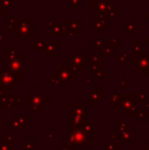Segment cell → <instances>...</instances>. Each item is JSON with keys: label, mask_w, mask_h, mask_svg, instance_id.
<instances>
[{"label": "cell", "mask_w": 149, "mask_h": 150, "mask_svg": "<svg viewBox=\"0 0 149 150\" xmlns=\"http://www.w3.org/2000/svg\"><path fill=\"white\" fill-rule=\"evenodd\" d=\"M16 3H18L16 0H0V5L6 10L11 9Z\"/></svg>", "instance_id": "cell-20"}, {"label": "cell", "mask_w": 149, "mask_h": 150, "mask_svg": "<svg viewBox=\"0 0 149 150\" xmlns=\"http://www.w3.org/2000/svg\"><path fill=\"white\" fill-rule=\"evenodd\" d=\"M146 45L149 46V37H146Z\"/></svg>", "instance_id": "cell-34"}, {"label": "cell", "mask_w": 149, "mask_h": 150, "mask_svg": "<svg viewBox=\"0 0 149 150\" xmlns=\"http://www.w3.org/2000/svg\"><path fill=\"white\" fill-rule=\"evenodd\" d=\"M104 42H105V37H98V38H96L94 41L90 42V45H91L92 47H95V50L98 51V50L103 46Z\"/></svg>", "instance_id": "cell-18"}, {"label": "cell", "mask_w": 149, "mask_h": 150, "mask_svg": "<svg viewBox=\"0 0 149 150\" xmlns=\"http://www.w3.org/2000/svg\"><path fill=\"white\" fill-rule=\"evenodd\" d=\"M62 25L64 24H61V23H55L54 25H52L48 29V36L51 38H61L64 34Z\"/></svg>", "instance_id": "cell-9"}, {"label": "cell", "mask_w": 149, "mask_h": 150, "mask_svg": "<svg viewBox=\"0 0 149 150\" xmlns=\"http://www.w3.org/2000/svg\"><path fill=\"white\" fill-rule=\"evenodd\" d=\"M137 30H138L137 23H134L132 18H128V22L123 24V31L128 34V37L129 38L133 37V34L136 33Z\"/></svg>", "instance_id": "cell-10"}, {"label": "cell", "mask_w": 149, "mask_h": 150, "mask_svg": "<svg viewBox=\"0 0 149 150\" xmlns=\"http://www.w3.org/2000/svg\"><path fill=\"white\" fill-rule=\"evenodd\" d=\"M94 1H95V0H86V4H88V5H90V4L93 3Z\"/></svg>", "instance_id": "cell-32"}, {"label": "cell", "mask_w": 149, "mask_h": 150, "mask_svg": "<svg viewBox=\"0 0 149 150\" xmlns=\"http://www.w3.org/2000/svg\"><path fill=\"white\" fill-rule=\"evenodd\" d=\"M82 0H68V9H81Z\"/></svg>", "instance_id": "cell-21"}, {"label": "cell", "mask_w": 149, "mask_h": 150, "mask_svg": "<svg viewBox=\"0 0 149 150\" xmlns=\"http://www.w3.org/2000/svg\"><path fill=\"white\" fill-rule=\"evenodd\" d=\"M8 38L6 36H4L3 34L0 33V42H7Z\"/></svg>", "instance_id": "cell-31"}, {"label": "cell", "mask_w": 149, "mask_h": 150, "mask_svg": "<svg viewBox=\"0 0 149 150\" xmlns=\"http://www.w3.org/2000/svg\"><path fill=\"white\" fill-rule=\"evenodd\" d=\"M110 4L109 0H95L90 4V12L93 14L106 13V8Z\"/></svg>", "instance_id": "cell-7"}, {"label": "cell", "mask_w": 149, "mask_h": 150, "mask_svg": "<svg viewBox=\"0 0 149 150\" xmlns=\"http://www.w3.org/2000/svg\"><path fill=\"white\" fill-rule=\"evenodd\" d=\"M55 24V21H54L53 18H44V27L47 29H49L52 25Z\"/></svg>", "instance_id": "cell-27"}, {"label": "cell", "mask_w": 149, "mask_h": 150, "mask_svg": "<svg viewBox=\"0 0 149 150\" xmlns=\"http://www.w3.org/2000/svg\"><path fill=\"white\" fill-rule=\"evenodd\" d=\"M6 50H7V58L8 60H13L18 57V50H16V46H7L6 47Z\"/></svg>", "instance_id": "cell-19"}, {"label": "cell", "mask_w": 149, "mask_h": 150, "mask_svg": "<svg viewBox=\"0 0 149 150\" xmlns=\"http://www.w3.org/2000/svg\"><path fill=\"white\" fill-rule=\"evenodd\" d=\"M106 14H107L110 20H112V18H119V8L115 7L113 4L110 3L109 5L107 6V8H106Z\"/></svg>", "instance_id": "cell-14"}, {"label": "cell", "mask_w": 149, "mask_h": 150, "mask_svg": "<svg viewBox=\"0 0 149 150\" xmlns=\"http://www.w3.org/2000/svg\"><path fill=\"white\" fill-rule=\"evenodd\" d=\"M66 24L76 33L82 32V20L80 18H68Z\"/></svg>", "instance_id": "cell-11"}, {"label": "cell", "mask_w": 149, "mask_h": 150, "mask_svg": "<svg viewBox=\"0 0 149 150\" xmlns=\"http://www.w3.org/2000/svg\"><path fill=\"white\" fill-rule=\"evenodd\" d=\"M99 53L100 55H104V56H112L114 54V48L112 46L108 45V46H102L99 50Z\"/></svg>", "instance_id": "cell-17"}, {"label": "cell", "mask_w": 149, "mask_h": 150, "mask_svg": "<svg viewBox=\"0 0 149 150\" xmlns=\"http://www.w3.org/2000/svg\"><path fill=\"white\" fill-rule=\"evenodd\" d=\"M16 83H20V73L0 69V87H16Z\"/></svg>", "instance_id": "cell-2"}, {"label": "cell", "mask_w": 149, "mask_h": 150, "mask_svg": "<svg viewBox=\"0 0 149 150\" xmlns=\"http://www.w3.org/2000/svg\"><path fill=\"white\" fill-rule=\"evenodd\" d=\"M90 27L93 28L96 33H103V32H105V29H106L105 27L95 18H92L91 20H90Z\"/></svg>", "instance_id": "cell-13"}, {"label": "cell", "mask_w": 149, "mask_h": 150, "mask_svg": "<svg viewBox=\"0 0 149 150\" xmlns=\"http://www.w3.org/2000/svg\"><path fill=\"white\" fill-rule=\"evenodd\" d=\"M90 61H91V65L96 64V65H99L100 64V55H98L96 53V50H91L90 51Z\"/></svg>", "instance_id": "cell-22"}, {"label": "cell", "mask_w": 149, "mask_h": 150, "mask_svg": "<svg viewBox=\"0 0 149 150\" xmlns=\"http://www.w3.org/2000/svg\"><path fill=\"white\" fill-rule=\"evenodd\" d=\"M66 33V35H68V37H71V38H77V36H78V33H76L75 31H73L70 27H68Z\"/></svg>", "instance_id": "cell-29"}, {"label": "cell", "mask_w": 149, "mask_h": 150, "mask_svg": "<svg viewBox=\"0 0 149 150\" xmlns=\"http://www.w3.org/2000/svg\"><path fill=\"white\" fill-rule=\"evenodd\" d=\"M26 62H27L26 56L18 55L16 59L7 61V67L9 71H16V73H20V74H26V69H25Z\"/></svg>", "instance_id": "cell-5"}, {"label": "cell", "mask_w": 149, "mask_h": 150, "mask_svg": "<svg viewBox=\"0 0 149 150\" xmlns=\"http://www.w3.org/2000/svg\"><path fill=\"white\" fill-rule=\"evenodd\" d=\"M43 51L46 56L58 55V42H56V41L45 42Z\"/></svg>", "instance_id": "cell-8"}, {"label": "cell", "mask_w": 149, "mask_h": 150, "mask_svg": "<svg viewBox=\"0 0 149 150\" xmlns=\"http://www.w3.org/2000/svg\"><path fill=\"white\" fill-rule=\"evenodd\" d=\"M146 22H147L148 24H149V13L146 14Z\"/></svg>", "instance_id": "cell-33"}, {"label": "cell", "mask_w": 149, "mask_h": 150, "mask_svg": "<svg viewBox=\"0 0 149 150\" xmlns=\"http://www.w3.org/2000/svg\"><path fill=\"white\" fill-rule=\"evenodd\" d=\"M119 61L123 64H128L129 62V53L124 50H119Z\"/></svg>", "instance_id": "cell-23"}, {"label": "cell", "mask_w": 149, "mask_h": 150, "mask_svg": "<svg viewBox=\"0 0 149 150\" xmlns=\"http://www.w3.org/2000/svg\"><path fill=\"white\" fill-rule=\"evenodd\" d=\"M49 81L51 82L53 85L58 86V87H62V81L54 73L51 74V75H49Z\"/></svg>", "instance_id": "cell-24"}, {"label": "cell", "mask_w": 149, "mask_h": 150, "mask_svg": "<svg viewBox=\"0 0 149 150\" xmlns=\"http://www.w3.org/2000/svg\"><path fill=\"white\" fill-rule=\"evenodd\" d=\"M53 73L59 78L60 80L66 83H71L73 80V76H72V73H71V69L68 67V65H64V64H60L58 65V69H55L53 71Z\"/></svg>", "instance_id": "cell-6"}, {"label": "cell", "mask_w": 149, "mask_h": 150, "mask_svg": "<svg viewBox=\"0 0 149 150\" xmlns=\"http://www.w3.org/2000/svg\"><path fill=\"white\" fill-rule=\"evenodd\" d=\"M86 55V50H74L72 54L68 56V64L72 65L76 69H85Z\"/></svg>", "instance_id": "cell-3"}, {"label": "cell", "mask_w": 149, "mask_h": 150, "mask_svg": "<svg viewBox=\"0 0 149 150\" xmlns=\"http://www.w3.org/2000/svg\"><path fill=\"white\" fill-rule=\"evenodd\" d=\"M6 31L8 33H13L16 30V18H6Z\"/></svg>", "instance_id": "cell-16"}, {"label": "cell", "mask_w": 149, "mask_h": 150, "mask_svg": "<svg viewBox=\"0 0 149 150\" xmlns=\"http://www.w3.org/2000/svg\"><path fill=\"white\" fill-rule=\"evenodd\" d=\"M95 18H97L105 28H109L110 27V18L106 13H97L95 14Z\"/></svg>", "instance_id": "cell-15"}, {"label": "cell", "mask_w": 149, "mask_h": 150, "mask_svg": "<svg viewBox=\"0 0 149 150\" xmlns=\"http://www.w3.org/2000/svg\"><path fill=\"white\" fill-rule=\"evenodd\" d=\"M16 37H18L22 42H26L27 38L36 37V24L31 23L30 25L22 27H16Z\"/></svg>", "instance_id": "cell-4"}, {"label": "cell", "mask_w": 149, "mask_h": 150, "mask_svg": "<svg viewBox=\"0 0 149 150\" xmlns=\"http://www.w3.org/2000/svg\"><path fill=\"white\" fill-rule=\"evenodd\" d=\"M104 73H105V71H104L103 69H99V71H97V74H96V76H97L99 79H102L104 76Z\"/></svg>", "instance_id": "cell-30"}, {"label": "cell", "mask_w": 149, "mask_h": 150, "mask_svg": "<svg viewBox=\"0 0 149 150\" xmlns=\"http://www.w3.org/2000/svg\"><path fill=\"white\" fill-rule=\"evenodd\" d=\"M132 46H133V52L141 51L142 49V42L141 41H133L132 42Z\"/></svg>", "instance_id": "cell-26"}, {"label": "cell", "mask_w": 149, "mask_h": 150, "mask_svg": "<svg viewBox=\"0 0 149 150\" xmlns=\"http://www.w3.org/2000/svg\"><path fill=\"white\" fill-rule=\"evenodd\" d=\"M0 64H2V55H0Z\"/></svg>", "instance_id": "cell-35"}, {"label": "cell", "mask_w": 149, "mask_h": 150, "mask_svg": "<svg viewBox=\"0 0 149 150\" xmlns=\"http://www.w3.org/2000/svg\"><path fill=\"white\" fill-rule=\"evenodd\" d=\"M109 45L112 46V47H117L119 45V37H110Z\"/></svg>", "instance_id": "cell-28"}, {"label": "cell", "mask_w": 149, "mask_h": 150, "mask_svg": "<svg viewBox=\"0 0 149 150\" xmlns=\"http://www.w3.org/2000/svg\"><path fill=\"white\" fill-rule=\"evenodd\" d=\"M32 23L30 18H16V27H22V26H27L30 25Z\"/></svg>", "instance_id": "cell-25"}, {"label": "cell", "mask_w": 149, "mask_h": 150, "mask_svg": "<svg viewBox=\"0 0 149 150\" xmlns=\"http://www.w3.org/2000/svg\"><path fill=\"white\" fill-rule=\"evenodd\" d=\"M45 38L44 37H35L33 41H31L30 45L34 47L36 51H42L44 49V45H45Z\"/></svg>", "instance_id": "cell-12"}, {"label": "cell", "mask_w": 149, "mask_h": 150, "mask_svg": "<svg viewBox=\"0 0 149 150\" xmlns=\"http://www.w3.org/2000/svg\"><path fill=\"white\" fill-rule=\"evenodd\" d=\"M133 69L138 74H149V55L145 50L133 52Z\"/></svg>", "instance_id": "cell-1"}]
</instances>
